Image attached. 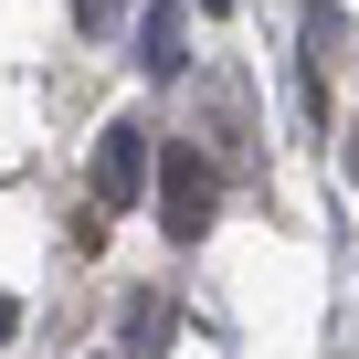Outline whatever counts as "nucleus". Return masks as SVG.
<instances>
[{
	"instance_id": "4",
	"label": "nucleus",
	"mask_w": 359,
	"mask_h": 359,
	"mask_svg": "<svg viewBox=\"0 0 359 359\" xmlns=\"http://www.w3.org/2000/svg\"><path fill=\"white\" fill-rule=\"evenodd\" d=\"M74 11H85V32H106V22L127 11V0H74Z\"/></svg>"
},
{
	"instance_id": "2",
	"label": "nucleus",
	"mask_w": 359,
	"mask_h": 359,
	"mask_svg": "<svg viewBox=\"0 0 359 359\" xmlns=\"http://www.w3.org/2000/svg\"><path fill=\"white\" fill-rule=\"evenodd\" d=\"M137 180H148V127H106V148H95V201L127 212Z\"/></svg>"
},
{
	"instance_id": "3",
	"label": "nucleus",
	"mask_w": 359,
	"mask_h": 359,
	"mask_svg": "<svg viewBox=\"0 0 359 359\" xmlns=\"http://www.w3.org/2000/svg\"><path fill=\"white\" fill-rule=\"evenodd\" d=\"M180 53H191V22H180V0H158V11L137 22V64L148 74H180Z\"/></svg>"
},
{
	"instance_id": "1",
	"label": "nucleus",
	"mask_w": 359,
	"mask_h": 359,
	"mask_svg": "<svg viewBox=\"0 0 359 359\" xmlns=\"http://www.w3.org/2000/svg\"><path fill=\"white\" fill-rule=\"evenodd\" d=\"M158 212H169L180 243L212 233V158H201V148H169V158H158Z\"/></svg>"
},
{
	"instance_id": "5",
	"label": "nucleus",
	"mask_w": 359,
	"mask_h": 359,
	"mask_svg": "<svg viewBox=\"0 0 359 359\" xmlns=\"http://www.w3.org/2000/svg\"><path fill=\"white\" fill-rule=\"evenodd\" d=\"M201 11H222V0H201Z\"/></svg>"
}]
</instances>
